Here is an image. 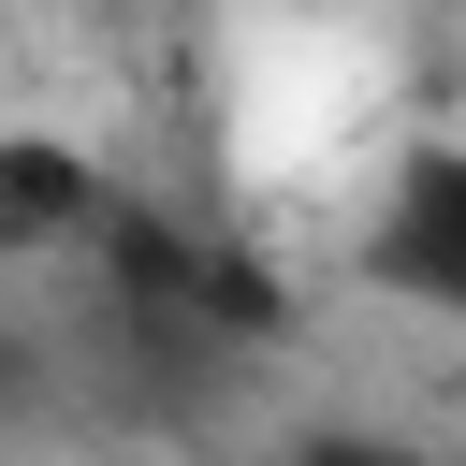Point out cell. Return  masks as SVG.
Instances as JSON below:
<instances>
[{"label": "cell", "instance_id": "cell-4", "mask_svg": "<svg viewBox=\"0 0 466 466\" xmlns=\"http://www.w3.org/2000/svg\"><path fill=\"white\" fill-rule=\"evenodd\" d=\"M291 466H437V451H408V437H306Z\"/></svg>", "mask_w": 466, "mask_h": 466}, {"label": "cell", "instance_id": "cell-3", "mask_svg": "<svg viewBox=\"0 0 466 466\" xmlns=\"http://www.w3.org/2000/svg\"><path fill=\"white\" fill-rule=\"evenodd\" d=\"M73 408V350L29 320V306H0V437H44Z\"/></svg>", "mask_w": 466, "mask_h": 466}, {"label": "cell", "instance_id": "cell-1", "mask_svg": "<svg viewBox=\"0 0 466 466\" xmlns=\"http://www.w3.org/2000/svg\"><path fill=\"white\" fill-rule=\"evenodd\" d=\"M364 277L466 335V131H422L364 204Z\"/></svg>", "mask_w": 466, "mask_h": 466}, {"label": "cell", "instance_id": "cell-2", "mask_svg": "<svg viewBox=\"0 0 466 466\" xmlns=\"http://www.w3.org/2000/svg\"><path fill=\"white\" fill-rule=\"evenodd\" d=\"M102 218H116V160H102V146H73V131L0 116V277L102 248Z\"/></svg>", "mask_w": 466, "mask_h": 466}]
</instances>
